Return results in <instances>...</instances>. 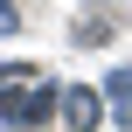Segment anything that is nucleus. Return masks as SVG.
I'll return each instance as SVG.
<instances>
[{"label":"nucleus","mask_w":132,"mask_h":132,"mask_svg":"<svg viewBox=\"0 0 132 132\" xmlns=\"http://www.w3.org/2000/svg\"><path fill=\"white\" fill-rule=\"evenodd\" d=\"M63 118H70L77 132H90V125H97V90H70V104H63Z\"/></svg>","instance_id":"f257e3e1"},{"label":"nucleus","mask_w":132,"mask_h":132,"mask_svg":"<svg viewBox=\"0 0 132 132\" xmlns=\"http://www.w3.org/2000/svg\"><path fill=\"white\" fill-rule=\"evenodd\" d=\"M0 118H49V97H0Z\"/></svg>","instance_id":"f03ea898"}]
</instances>
